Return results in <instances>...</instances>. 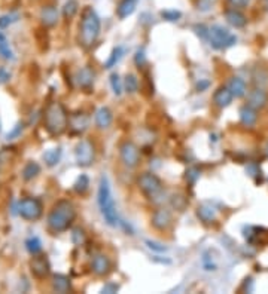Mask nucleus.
Listing matches in <instances>:
<instances>
[{
  "mask_svg": "<svg viewBox=\"0 0 268 294\" xmlns=\"http://www.w3.org/2000/svg\"><path fill=\"white\" fill-rule=\"evenodd\" d=\"M100 18L91 6H85L79 23V42L85 49L93 48L100 36Z\"/></svg>",
  "mask_w": 268,
  "mask_h": 294,
  "instance_id": "1",
  "label": "nucleus"
},
{
  "mask_svg": "<svg viewBox=\"0 0 268 294\" xmlns=\"http://www.w3.org/2000/svg\"><path fill=\"white\" fill-rule=\"evenodd\" d=\"M75 219H76L75 205L67 199H61L52 207V210L48 214L46 222H48V228L52 232L60 233V232H66L73 225Z\"/></svg>",
  "mask_w": 268,
  "mask_h": 294,
  "instance_id": "2",
  "label": "nucleus"
},
{
  "mask_svg": "<svg viewBox=\"0 0 268 294\" xmlns=\"http://www.w3.org/2000/svg\"><path fill=\"white\" fill-rule=\"evenodd\" d=\"M43 127L46 132L52 137L61 135L69 127V115L66 107L58 103L52 101L45 107L43 112Z\"/></svg>",
  "mask_w": 268,
  "mask_h": 294,
  "instance_id": "3",
  "label": "nucleus"
},
{
  "mask_svg": "<svg viewBox=\"0 0 268 294\" xmlns=\"http://www.w3.org/2000/svg\"><path fill=\"white\" fill-rule=\"evenodd\" d=\"M97 202H99V208H100L102 217L105 219L106 225H109L112 228L116 226L119 223L118 211H116L115 201L112 198L111 184H109V180L106 175H102V178H100L99 192H97Z\"/></svg>",
  "mask_w": 268,
  "mask_h": 294,
  "instance_id": "4",
  "label": "nucleus"
},
{
  "mask_svg": "<svg viewBox=\"0 0 268 294\" xmlns=\"http://www.w3.org/2000/svg\"><path fill=\"white\" fill-rule=\"evenodd\" d=\"M209 42L212 48L222 51V49L234 46L237 42V36L222 26H212L209 29Z\"/></svg>",
  "mask_w": 268,
  "mask_h": 294,
  "instance_id": "5",
  "label": "nucleus"
},
{
  "mask_svg": "<svg viewBox=\"0 0 268 294\" xmlns=\"http://www.w3.org/2000/svg\"><path fill=\"white\" fill-rule=\"evenodd\" d=\"M137 184H139L140 190L143 192V195L151 201L158 199L159 196L162 195V190H164L162 181L152 172H143L139 177Z\"/></svg>",
  "mask_w": 268,
  "mask_h": 294,
  "instance_id": "6",
  "label": "nucleus"
},
{
  "mask_svg": "<svg viewBox=\"0 0 268 294\" xmlns=\"http://www.w3.org/2000/svg\"><path fill=\"white\" fill-rule=\"evenodd\" d=\"M43 205L38 198H24L18 204V214L29 222H36L42 217Z\"/></svg>",
  "mask_w": 268,
  "mask_h": 294,
  "instance_id": "7",
  "label": "nucleus"
},
{
  "mask_svg": "<svg viewBox=\"0 0 268 294\" xmlns=\"http://www.w3.org/2000/svg\"><path fill=\"white\" fill-rule=\"evenodd\" d=\"M75 158L79 166H91L96 161V147L93 141L80 140L75 147Z\"/></svg>",
  "mask_w": 268,
  "mask_h": 294,
  "instance_id": "8",
  "label": "nucleus"
},
{
  "mask_svg": "<svg viewBox=\"0 0 268 294\" xmlns=\"http://www.w3.org/2000/svg\"><path fill=\"white\" fill-rule=\"evenodd\" d=\"M121 161L128 168H136L140 163V150L133 141H124L119 147Z\"/></svg>",
  "mask_w": 268,
  "mask_h": 294,
  "instance_id": "9",
  "label": "nucleus"
},
{
  "mask_svg": "<svg viewBox=\"0 0 268 294\" xmlns=\"http://www.w3.org/2000/svg\"><path fill=\"white\" fill-rule=\"evenodd\" d=\"M30 270L33 273V276L38 278V279L46 278L51 272V264H49L48 257L43 256V254H36L30 260Z\"/></svg>",
  "mask_w": 268,
  "mask_h": 294,
  "instance_id": "10",
  "label": "nucleus"
},
{
  "mask_svg": "<svg viewBox=\"0 0 268 294\" xmlns=\"http://www.w3.org/2000/svg\"><path fill=\"white\" fill-rule=\"evenodd\" d=\"M91 269L97 276H106L112 270V261L106 254H96L91 261Z\"/></svg>",
  "mask_w": 268,
  "mask_h": 294,
  "instance_id": "11",
  "label": "nucleus"
},
{
  "mask_svg": "<svg viewBox=\"0 0 268 294\" xmlns=\"http://www.w3.org/2000/svg\"><path fill=\"white\" fill-rule=\"evenodd\" d=\"M173 225V216L165 208H158L152 216V226L158 230H167Z\"/></svg>",
  "mask_w": 268,
  "mask_h": 294,
  "instance_id": "12",
  "label": "nucleus"
},
{
  "mask_svg": "<svg viewBox=\"0 0 268 294\" xmlns=\"http://www.w3.org/2000/svg\"><path fill=\"white\" fill-rule=\"evenodd\" d=\"M267 103H268V95L261 88L253 89L247 97V106H250L255 110H262L267 106Z\"/></svg>",
  "mask_w": 268,
  "mask_h": 294,
  "instance_id": "13",
  "label": "nucleus"
},
{
  "mask_svg": "<svg viewBox=\"0 0 268 294\" xmlns=\"http://www.w3.org/2000/svg\"><path fill=\"white\" fill-rule=\"evenodd\" d=\"M232 100H234L232 92L230 91V88H225V86L219 88V89L215 92V95H213V103H215V106H218L219 109L228 107V106L232 103Z\"/></svg>",
  "mask_w": 268,
  "mask_h": 294,
  "instance_id": "14",
  "label": "nucleus"
},
{
  "mask_svg": "<svg viewBox=\"0 0 268 294\" xmlns=\"http://www.w3.org/2000/svg\"><path fill=\"white\" fill-rule=\"evenodd\" d=\"M89 125V118L88 115L85 113H75L69 118V128L73 131V132H83Z\"/></svg>",
  "mask_w": 268,
  "mask_h": 294,
  "instance_id": "15",
  "label": "nucleus"
},
{
  "mask_svg": "<svg viewBox=\"0 0 268 294\" xmlns=\"http://www.w3.org/2000/svg\"><path fill=\"white\" fill-rule=\"evenodd\" d=\"M40 21L45 27H54L58 21V11L54 5H46L40 11Z\"/></svg>",
  "mask_w": 268,
  "mask_h": 294,
  "instance_id": "16",
  "label": "nucleus"
},
{
  "mask_svg": "<svg viewBox=\"0 0 268 294\" xmlns=\"http://www.w3.org/2000/svg\"><path fill=\"white\" fill-rule=\"evenodd\" d=\"M94 76H96L94 70H93L91 67L86 65V67H83V68H80V70L77 71L76 80H77V83H79L80 88L89 89V88L93 86V83H94Z\"/></svg>",
  "mask_w": 268,
  "mask_h": 294,
  "instance_id": "17",
  "label": "nucleus"
},
{
  "mask_svg": "<svg viewBox=\"0 0 268 294\" xmlns=\"http://www.w3.org/2000/svg\"><path fill=\"white\" fill-rule=\"evenodd\" d=\"M225 20L230 26H232L234 29H243L247 24V18L244 14H241L237 9H228L225 12Z\"/></svg>",
  "mask_w": 268,
  "mask_h": 294,
  "instance_id": "18",
  "label": "nucleus"
},
{
  "mask_svg": "<svg viewBox=\"0 0 268 294\" xmlns=\"http://www.w3.org/2000/svg\"><path fill=\"white\" fill-rule=\"evenodd\" d=\"M139 5V0H121L118 8H116V15L119 20H125L130 15L134 14L136 8Z\"/></svg>",
  "mask_w": 268,
  "mask_h": 294,
  "instance_id": "19",
  "label": "nucleus"
},
{
  "mask_svg": "<svg viewBox=\"0 0 268 294\" xmlns=\"http://www.w3.org/2000/svg\"><path fill=\"white\" fill-rule=\"evenodd\" d=\"M112 121H114V116H112V112L108 107H100L96 112V125H97V128L108 130L112 125Z\"/></svg>",
  "mask_w": 268,
  "mask_h": 294,
  "instance_id": "20",
  "label": "nucleus"
},
{
  "mask_svg": "<svg viewBox=\"0 0 268 294\" xmlns=\"http://www.w3.org/2000/svg\"><path fill=\"white\" fill-rule=\"evenodd\" d=\"M240 121L244 127H253L258 121V110L250 106H243L240 109Z\"/></svg>",
  "mask_w": 268,
  "mask_h": 294,
  "instance_id": "21",
  "label": "nucleus"
},
{
  "mask_svg": "<svg viewBox=\"0 0 268 294\" xmlns=\"http://www.w3.org/2000/svg\"><path fill=\"white\" fill-rule=\"evenodd\" d=\"M228 88H230V91L232 92V95L235 97V98H241V97H244L246 95V82L241 79V77H231V80H230V85H228Z\"/></svg>",
  "mask_w": 268,
  "mask_h": 294,
  "instance_id": "22",
  "label": "nucleus"
},
{
  "mask_svg": "<svg viewBox=\"0 0 268 294\" xmlns=\"http://www.w3.org/2000/svg\"><path fill=\"white\" fill-rule=\"evenodd\" d=\"M70 287H72L70 279L66 275L58 273V275L52 276V290L54 291H57V293H67V291H70Z\"/></svg>",
  "mask_w": 268,
  "mask_h": 294,
  "instance_id": "23",
  "label": "nucleus"
},
{
  "mask_svg": "<svg viewBox=\"0 0 268 294\" xmlns=\"http://www.w3.org/2000/svg\"><path fill=\"white\" fill-rule=\"evenodd\" d=\"M197 216H198V219H200L203 223H206V225L213 223V222L216 220V217H218L216 210H215V208H212L210 205H201V207H198V210H197Z\"/></svg>",
  "mask_w": 268,
  "mask_h": 294,
  "instance_id": "24",
  "label": "nucleus"
},
{
  "mask_svg": "<svg viewBox=\"0 0 268 294\" xmlns=\"http://www.w3.org/2000/svg\"><path fill=\"white\" fill-rule=\"evenodd\" d=\"M39 172H40L39 163L35 162V161H30V162L26 163V166H24V169H23V178L27 180V181H30V180L36 178V177L39 175Z\"/></svg>",
  "mask_w": 268,
  "mask_h": 294,
  "instance_id": "25",
  "label": "nucleus"
},
{
  "mask_svg": "<svg viewBox=\"0 0 268 294\" xmlns=\"http://www.w3.org/2000/svg\"><path fill=\"white\" fill-rule=\"evenodd\" d=\"M122 55H124L122 46H115V48L112 49V52H111L108 61L105 63V68H112V67H115V65L119 63V60L122 58Z\"/></svg>",
  "mask_w": 268,
  "mask_h": 294,
  "instance_id": "26",
  "label": "nucleus"
},
{
  "mask_svg": "<svg viewBox=\"0 0 268 294\" xmlns=\"http://www.w3.org/2000/svg\"><path fill=\"white\" fill-rule=\"evenodd\" d=\"M43 159H45V162H46L48 166H55V165L60 162V159H61V149L57 147V149L48 150V152L43 155Z\"/></svg>",
  "mask_w": 268,
  "mask_h": 294,
  "instance_id": "27",
  "label": "nucleus"
},
{
  "mask_svg": "<svg viewBox=\"0 0 268 294\" xmlns=\"http://www.w3.org/2000/svg\"><path fill=\"white\" fill-rule=\"evenodd\" d=\"M26 248L32 256H36L42 251V242L38 236H32L26 241Z\"/></svg>",
  "mask_w": 268,
  "mask_h": 294,
  "instance_id": "28",
  "label": "nucleus"
},
{
  "mask_svg": "<svg viewBox=\"0 0 268 294\" xmlns=\"http://www.w3.org/2000/svg\"><path fill=\"white\" fill-rule=\"evenodd\" d=\"M73 189H75L76 193L83 195V193L89 189V178H88V175H85V174L79 175L77 180H76L75 184H73Z\"/></svg>",
  "mask_w": 268,
  "mask_h": 294,
  "instance_id": "29",
  "label": "nucleus"
},
{
  "mask_svg": "<svg viewBox=\"0 0 268 294\" xmlns=\"http://www.w3.org/2000/svg\"><path fill=\"white\" fill-rule=\"evenodd\" d=\"M77 11H79V5L76 0H69L63 8V15L66 20H72L77 14Z\"/></svg>",
  "mask_w": 268,
  "mask_h": 294,
  "instance_id": "30",
  "label": "nucleus"
},
{
  "mask_svg": "<svg viewBox=\"0 0 268 294\" xmlns=\"http://www.w3.org/2000/svg\"><path fill=\"white\" fill-rule=\"evenodd\" d=\"M124 89L128 94H134L139 89V79L134 74H127L125 80H124Z\"/></svg>",
  "mask_w": 268,
  "mask_h": 294,
  "instance_id": "31",
  "label": "nucleus"
},
{
  "mask_svg": "<svg viewBox=\"0 0 268 294\" xmlns=\"http://www.w3.org/2000/svg\"><path fill=\"white\" fill-rule=\"evenodd\" d=\"M111 86H112L114 94L118 95V97H119V95L122 94V91H124V83H122V80L119 79V76H118L116 73L111 74Z\"/></svg>",
  "mask_w": 268,
  "mask_h": 294,
  "instance_id": "32",
  "label": "nucleus"
},
{
  "mask_svg": "<svg viewBox=\"0 0 268 294\" xmlns=\"http://www.w3.org/2000/svg\"><path fill=\"white\" fill-rule=\"evenodd\" d=\"M0 57L5 60H14V52H12L9 43L5 40V37L0 39Z\"/></svg>",
  "mask_w": 268,
  "mask_h": 294,
  "instance_id": "33",
  "label": "nucleus"
},
{
  "mask_svg": "<svg viewBox=\"0 0 268 294\" xmlns=\"http://www.w3.org/2000/svg\"><path fill=\"white\" fill-rule=\"evenodd\" d=\"M161 17H162V20H165V21L174 23V21L181 20L182 14L179 12V11H176V9H167V11H162V12H161Z\"/></svg>",
  "mask_w": 268,
  "mask_h": 294,
  "instance_id": "34",
  "label": "nucleus"
},
{
  "mask_svg": "<svg viewBox=\"0 0 268 294\" xmlns=\"http://www.w3.org/2000/svg\"><path fill=\"white\" fill-rule=\"evenodd\" d=\"M145 242H146L148 248L152 250V251H155V253H165V251H167V247H165L164 244H161V242L151 241V239H146Z\"/></svg>",
  "mask_w": 268,
  "mask_h": 294,
  "instance_id": "35",
  "label": "nucleus"
},
{
  "mask_svg": "<svg viewBox=\"0 0 268 294\" xmlns=\"http://www.w3.org/2000/svg\"><path fill=\"white\" fill-rule=\"evenodd\" d=\"M17 17H12V15H3L0 17V29H6L9 24H12L15 21Z\"/></svg>",
  "mask_w": 268,
  "mask_h": 294,
  "instance_id": "36",
  "label": "nucleus"
},
{
  "mask_svg": "<svg viewBox=\"0 0 268 294\" xmlns=\"http://www.w3.org/2000/svg\"><path fill=\"white\" fill-rule=\"evenodd\" d=\"M228 2H230L231 6H234V8H246V6H249L250 0H228Z\"/></svg>",
  "mask_w": 268,
  "mask_h": 294,
  "instance_id": "37",
  "label": "nucleus"
},
{
  "mask_svg": "<svg viewBox=\"0 0 268 294\" xmlns=\"http://www.w3.org/2000/svg\"><path fill=\"white\" fill-rule=\"evenodd\" d=\"M134 61H136V64H137L139 67H142V65L145 64V61H146V58H145V52H143V51H137Z\"/></svg>",
  "mask_w": 268,
  "mask_h": 294,
  "instance_id": "38",
  "label": "nucleus"
},
{
  "mask_svg": "<svg viewBox=\"0 0 268 294\" xmlns=\"http://www.w3.org/2000/svg\"><path fill=\"white\" fill-rule=\"evenodd\" d=\"M11 77V74L2 67V68H0V83H5V82H8V79Z\"/></svg>",
  "mask_w": 268,
  "mask_h": 294,
  "instance_id": "39",
  "label": "nucleus"
},
{
  "mask_svg": "<svg viewBox=\"0 0 268 294\" xmlns=\"http://www.w3.org/2000/svg\"><path fill=\"white\" fill-rule=\"evenodd\" d=\"M118 285L116 284H108L105 288H103V293H116L118 291Z\"/></svg>",
  "mask_w": 268,
  "mask_h": 294,
  "instance_id": "40",
  "label": "nucleus"
},
{
  "mask_svg": "<svg viewBox=\"0 0 268 294\" xmlns=\"http://www.w3.org/2000/svg\"><path fill=\"white\" fill-rule=\"evenodd\" d=\"M21 131H23V124H18V125H17V128H15V130L8 135V138H14V137H17V135H20V134H21Z\"/></svg>",
  "mask_w": 268,
  "mask_h": 294,
  "instance_id": "41",
  "label": "nucleus"
},
{
  "mask_svg": "<svg viewBox=\"0 0 268 294\" xmlns=\"http://www.w3.org/2000/svg\"><path fill=\"white\" fill-rule=\"evenodd\" d=\"M0 131H2V124H0Z\"/></svg>",
  "mask_w": 268,
  "mask_h": 294,
  "instance_id": "42",
  "label": "nucleus"
},
{
  "mask_svg": "<svg viewBox=\"0 0 268 294\" xmlns=\"http://www.w3.org/2000/svg\"><path fill=\"white\" fill-rule=\"evenodd\" d=\"M267 153H268V146H267Z\"/></svg>",
  "mask_w": 268,
  "mask_h": 294,
  "instance_id": "43",
  "label": "nucleus"
}]
</instances>
